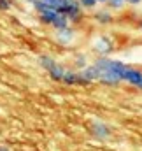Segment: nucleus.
Listing matches in <instances>:
<instances>
[{
  "label": "nucleus",
  "mask_w": 142,
  "mask_h": 151,
  "mask_svg": "<svg viewBox=\"0 0 142 151\" xmlns=\"http://www.w3.org/2000/svg\"><path fill=\"white\" fill-rule=\"evenodd\" d=\"M81 74L84 76L88 81H90V84L91 83H98V77H100V70H98V67L95 65V63H90L86 69H82L81 70Z\"/></svg>",
  "instance_id": "9b49d317"
},
{
  "label": "nucleus",
  "mask_w": 142,
  "mask_h": 151,
  "mask_svg": "<svg viewBox=\"0 0 142 151\" xmlns=\"http://www.w3.org/2000/svg\"><path fill=\"white\" fill-rule=\"evenodd\" d=\"M55 39L62 46H69V44L74 42V39H75V28L72 25H69V27H65L62 30H55Z\"/></svg>",
  "instance_id": "6e6552de"
},
{
  "label": "nucleus",
  "mask_w": 142,
  "mask_h": 151,
  "mask_svg": "<svg viewBox=\"0 0 142 151\" xmlns=\"http://www.w3.org/2000/svg\"><path fill=\"white\" fill-rule=\"evenodd\" d=\"M88 65H90V60H88V56L84 53H77L74 56V70H82Z\"/></svg>",
  "instance_id": "f8f14e48"
},
{
  "label": "nucleus",
  "mask_w": 142,
  "mask_h": 151,
  "mask_svg": "<svg viewBox=\"0 0 142 151\" xmlns=\"http://www.w3.org/2000/svg\"><path fill=\"white\" fill-rule=\"evenodd\" d=\"M77 2H79V5H81L84 11H95L97 5H98L97 0H77Z\"/></svg>",
  "instance_id": "2eb2a0df"
},
{
  "label": "nucleus",
  "mask_w": 142,
  "mask_h": 151,
  "mask_svg": "<svg viewBox=\"0 0 142 151\" xmlns=\"http://www.w3.org/2000/svg\"><path fill=\"white\" fill-rule=\"evenodd\" d=\"M123 83L137 88L142 91V69H137V67H126L125 74H123Z\"/></svg>",
  "instance_id": "39448f33"
},
{
  "label": "nucleus",
  "mask_w": 142,
  "mask_h": 151,
  "mask_svg": "<svg viewBox=\"0 0 142 151\" xmlns=\"http://www.w3.org/2000/svg\"><path fill=\"white\" fill-rule=\"evenodd\" d=\"M90 134L97 141H107V139L112 137V128L102 119H93L90 123Z\"/></svg>",
  "instance_id": "20e7f679"
},
{
  "label": "nucleus",
  "mask_w": 142,
  "mask_h": 151,
  "mask_svg": "<svg viewBox=\"0 0 142 151\" xmlns=\"http://www.w3.org/2000/svg\"><path fill=\"white\" fill-rule=\"evenodd\" d=\"M37 62H39V65H40V67H42L46 72H47L49 69H53V67L58 63V62H56L53 56H49V55H40V56L37 58Z\"/></svg>",
  "instance_id": "ddd939ff"
},
{
  "label": "nucleus",
  "mask_w": 142,
  "mask_h": 151,
  "mask_svg": "<svg viewBox=\"0 0 142 151\" xmlns=\"http://www.w3.org/2000/svg\"><path fill=\"white\" fill-rule=\"evenodd\" d=\"M91 19H93L97 25H100V27H109V25L114 23V14H112V11L107 9V7L105 9H95Z\"/></svg>",
  "instance_id": "0eeeda50"
},
{
  "label": "nucleus",
  "mask_w": 142,
  "mask_h": 151,
  "mask_svg": "<svg viewBox=\"0 0 142 151\" xmlns=\"http://www.w3.org/2000/svg\"><path fill=\"white\" fill-rule=\"evenodd\" d=\"M139 27H141V32H142V19H141V25H139Z\"/></svg>",
  "instance_id": "6ab92c4d"
},
{
  "label": "nucleus",
  "mask_w": 142,
  "mask_h": 151,
  "mask_svg": "<svg viewBox=\"0 0 142 151\" xmlns=\"http://www.w3.org/2000/svg\"><path fill=\"white\" fill-rule=\"evenodd\" d=\"M116 49V44L110 35H98V37L93 40V51L98 55V56H110Z\"/></svg>",
  "instance_id": "7ed1b4c3"
},
{
  "label": "nucleus",
  "mask_w": 142,
  "mask_h": 151,
  "mask_svg": "<svg viewBox=\"0 0 142 151\" xmlns=\"http://www.w3.org/2000/svg\"><path fill=\"white\" fill-rule=\"evenodd\" d=\"M63 84H69V86H90V81L81 74V70L67 69L65 77H63Z\"/></svg>",
  "instance_id": "423d86ee"
},
{
  "label": "nucleus",
  "mask_w": 142,
  "mask_h": 151,
  "mask_svg": "<svg viewBox=\"0 0 142 151\" xmlns=\"http://www.w3.org/2000/svg\"><path fill=\"white\" fill-rule=\"evenodd\" d=\"M37 16H39V21H40L42 25L53 27V25H55V21H56V19H58V16H60V11L47 9V11H44V12H40V14H37Z\"/></svg>",
  "instance_id": "1a4fd4ad"
},
{
  "label": "nucleus",
  "mask_w": 142,
  "mask_h": 151,
  "mask_svg": "<svg viewBox=\"0 0 142 151\" xmlns=\"http://www.w3.org/2000/svg\"><path fill=\"white\" fill-rule=\"evenodd\" d=\"M125 5H126V0H109L105 4V7L110 9L112 12H114V11H123Z\"/></svg>",
  "instance_id": "4468645a"
},
{
  "label": "nucleus",
  "mask_w": 142,
  "mask_h": 151,
  "mask_svg": "<svg viewBox=\"0 0 142 151\" xmlns=\"http://www.w3.org/2000/svg\"><path fill=\"white\" fill-rule=\"evenodd\" d=\"M97 2H98V5H100V4H102V5H105L109 0H97Z\"/></svg>",
  "instance_id": "f3484780"
},
{
  "label": "nucleus",
  "mask_w": 142,
  "mask_h": 151,
  "mask_svg": "<svg viewBox=\"0 0 142 151\" xmlns=\"http://www.w3.org/2000/svg\"><path fill=\"white\" fill-rule=\"evenodd\" d=\"M60 12L67 16L70 25H79L84 19V9L79 5L77 0H63V5H62Z\"/></svg>",
  "instance_id": "f03ea898"
},
{
  "label": "nucleus",
  "mask_w": 142,
  "mask_h": 151,
  "mask_svg": "<svg viewBox=\"0 0 142 151\" xmlns=\"http://www.w3.org/2000/svg\"><path fill=\"white\" fill-rule=\"evenodd\" d=\"M12 5H14V2L12 0H0V11H11L12 9Z\"/></svg>",
  "instance_id": "dca6fc26"
},
{
  "label": "nucleus",
  "mask_w": 142,
  "mask_h": 151,
  "mask_svg": "<svg viewBox=\"0 0 142 151\" xmlns=\"http://www.w3.org/2000/svg\"><path fill=\"white\" fill-rule=\"evenodd\" d=\"M27 2H28V4H30V2H32V0H27Z\"/></svg>",
  "instance_id": "aec40b11"
},
{
  "label": "nucleus",
  "mask_w": 142,
  "mask_h": 151,
  "mask_svg": "<svg viewBox=\"0 0 142 151\" xmlns=\"http://www.w3.org/2000/svg\"><path fill=\"white\" fill-rule=\"evenodd\" d=\"M65 72H67V69H65V67H63V65L58 62V63H56L53 69H49V70H47V76H49V77H51L55 83H63Z\"/></svg>",
  "instance_id": "9d476101"
},
{
  "label": "nucleus",
  "mask_w": 142,
  "mask_h": 151,
  "mask_svg": "<svg viewBox=\"0 0 142 151\" xmlns=\"http://www.w3.org/2000/svg\"><path fill=\"white\" fill-rule=\"evenodd\" d=\"M93 63L100 70V77H98L100 84L114 88V86H119L123 83V74H125V70L128 67L125 62L110 58V56H97L93 60Z\"/></svg>",
  "instance_id": "f257e3e1"
},
{
  "label": "nucleus",
  "mask_w": 142,
  "mask_h": 151,
  "mask_svg": "<svg viewBox=\"0 0 142 151\" xmlns=\"http://www.w3.org/2000/svg\"><path fill=\"white\" fill-rule=\"evenodd\" d=\"M0 151H11L7 146H0Z\"/></svg>",
  "instance_id": "a211bd4d"
}]
</instances>
